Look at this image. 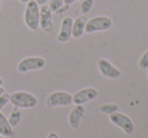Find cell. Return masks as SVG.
<instances>
[{
    "label": "cell",
    "instance_id": "1",
    "mask_svg": "<svg viewBox=\"0 0 148 138\" xmlns=\"http://www.w3.org/2000/svg\"><path fill=\"white\" fill-rule=\"evenodd\" d=\"M39 16L40 7L35 0H29L26 3L24 10V23L30 30H37L39 28Z\"/></svg>",
    "mask_w": 148,
    "mask_h": 138
},
{
    "label": "cell",
    "instance_id": "2",
    "mask_svg": "<svg viewBox=\"0 0 148 138\" xmlns=\"http://www.w3.org/2000/svg\"><path fill=\"white\" fill-rule=\"evenodd\" d=\"M9 102L14 107L20 109H30L36 106L37 99L34 95L28 92H14L10 95Z\"/></svg>",
    "mask_w": 148,
    "mask_h": 138
},
{
    "label": "cell",
    "instance_id": "3",
    "mask_svg": "<svg viewBox=\"0 0 148 138\" xmlns=\"http://www.w3.org/2000/svg\"><path fill=\"white\" fill-rule=\"evenodd\" d=\"M112 26V20L107 16H97L87 21L85 32L94 33L97 31H105Z\"/></svg>",
    "mask_w": 148,
    "mask_h": 138
},
{
    "label": "cell",
    "instance_id": "4",
    "mask_svg": "<svg viewBox=\"0 0 148 138\" xmlns=\"http://www.w3.org/2000/svg\"><path fill=\"white\" fill-rule=\"evenodd\" d=\"M109 119L115 126L121 128L126 134L130 135L134 131V124H133L132 120L127 115L123 114V113L120 112L112 113V114H110Z\"/></svg>",
    "mask_w": 148,
    "mask_h": 138
},
{
    "label": "cell",
    "instance_id": "5",
    "mask_svg": "<svg viewBox=\"0 0 148 138\" xmlns=\"http://www.w3.org/2000/svg\"><path fill=\"white\" fill-rule=\"evenodd\" d=\"M71 104H73V96L66 92H53L47 99V105L49 108L62 107Z\"/></svg>",
    "mask_w": 148,
    "mask_h": 138
},
{
    "label": "cell",
    "instance_id": "6",
    "mask_svg": "<svg viewBox=\"0 0 148 138\" xmlns=\"http://www.w3.org/2000/svg\"><path fill=\"white\" fill-rule=\"evenodd\" d=\"M45 58L39 56H29L25 58L19 62L17 65V71L19 73H27L30 71H37L45 68Z\"/></svg>",
    "mask_w": 148,
    "mask_h": 138
},
{
    "label": "cell",
    "instance_id": "7",
    "mask_svg": "<svg viewBox=\"0 0 148 138\" xmlns=\"http://www.w3.org/2000/svg\"><path fill=\"white\" fill-rule=\"evenodd\" d=\"M98 69L100 73L103 75L105 78L110 79V80H115L120 77L121 72L116 67H114L111 62L106 58H100L98 60Z\"/></svg>",
    "mask_w": 148,
    "mask_h": 138
},
{
    "label": "cell",
    "instance_id": "8",
    "mask_svg": "<svg viewBox=\"0 0 148 138\" xmlns=\"http://www.w3.org/2000/svg\"><path fill=\"white\" fill-rule=\"evenodd\" d=\"M98 96V91L94 88H86L80 90L73 96V103L75 105H84L90 101H93Z\"/></svg>",
    "mask_w": 148,
    "mask_h": 138
},
{
    "label": "cell",
    "instance_id": "9",
    "mask_svg": "<svg viewBox=\"0 0 148 138\" xmlns=\"http://www.w3.org/2000/svg\"><path fill=\"white\" fill-rule=\"evenodd\" d=\"M39 27H41L45 32H51L53 30V11L47 5H42L40 8L39 16Z\"/></svg>",
    "mask_w": 148,
    "mask_h": 138
},
{
    "label": "cell",
    "instance_id": "10",
    "mask_svg": "<svg viewBox=\"0 0 148 138\" xmlns=\"http://www.w3.org/2000/svg\"><path fill=\"white\" fill-rule=\"evenodd\" d=\"M73 20L72 17H64L60 24V32L58 34V41L60 43H66L70 41L72 36V30H73Z\"/></svg>",
    "mask_w": 148,
    "mask_h": 138
},
{
    "label": "cell",
    "instance_id": "11",
    "mask_svg": "<svg viewBox=\"0 0 148 138\" xmlns=\"http://www.w3.org/2000/svg\"><path fill=\"white\" fill-rule=\"evenodd\" d=\"M85 114V108L83 105H76L73 110L71 111L70 116H69V124L71 128L77 129L80 126V123L82 121Z\"/></svg>",
    "mask_w": 148,
    "mask_h": 138
},
{
    "label": "cell",
    "instance_id": "12",
    "mask_svg": "<svg viewBox=\"0 0 148 138\" xmlns=\"http://www.w3.org/2000/svg\"><path fill=\"white\" fill-rule=\"evenodd\" d=\"M88 21L86 16H79L74 22H73V30L72 36L75 38H80L85 32V26Z\"/></svg>",
    "mask_w": 148,
    "mask_h": 138
},
{
    "label": "cell",
    "instance_id": "13",
    "mask_svg": "<svg viewBox=\"0 0 148 138\" xmlns=\"http://www.w3.org/2000/svg\"><path fill=\"white\" fill-rule=\"evenodd\" d=\"M0 135L5 137H11L13 135V127L9 124L8 119L0 111Z\"/></svg>",
    "mask_w": 148,
    "mask_h": 138
},
{
    "label": "cell",
    "instance_id": "14",
    "mask_svg": "<svg viewBox=\"0 0 148 138\" xmlns=\"http://www.w3.org/2000/svg\"><path fill=\"white\" fill-rule=\"evenodd\" d=\"M20 120H21V112H20L19 108L14 107L13 110L11 111L9 115V118H8V122L11 125L12 127L17 126L20 123Z\"/></svg>",
    "mask_w": 148,
    "mask_h": 138
},
{
    "label": "cell",
    "instance_id": "15",
    "mask_svg": "<svg viewBox=\"0 0 148 138\" xmlns=\"http://www.w3.org/2000/svg\"><path fill=\"white\" fill-rule=\"evenodd\" d=\"M118 106L115 105V104H104L100 107V112L101 113H104V114H112L114 112H117L118 111Z\"/></svg>",
    "mask_w": 148,
    "mask_h": 138
},
{
    "label": "cell",
    "instance_id": "16",
    "mask_svg": "<svg viewBox=\"0 0 148 138\" xmlns=\"http://www.w3.org/2000/svg\"><path fill=\"white\" fill-rule=\"evenodd\" d=\"M94 6V0H84L81 5V10H82V13L86 14L88 12L91 11V9Z\"/></svg>",
    "mask_w": 148,
    "mask_h": 138
},
{
    "label": "cell",
    "instance_id": "17",
    "mask_svg": "<svg viewBox=\"0 0 148 138\" xmlns=\"http://www.w3.org/2000/svg\"><path fill=\"white\" fill-rule=\"evenodd\" d=\"M64 4V0H51L49 7L53 12H57Z\"/></svg>",
    "mask_w": 148,
    "mask_h": 138
},
{
    "label": "cell",
    "instance_id": "18",
    "mask_svg": "<svg viewBox=\"0 0 148 138\" xmlns=\"http://www.w3.org/2000/svg\"><path fill=\"white\" fill-rule=\"evenodd\" d=\"M138 67L141 70H147L148 69V51L143 54V56L140 58L138 62Z\"/></svg>",
    "mask_w": 148,
    "mask_h": 138
},
{
    "label": "cell",
    "instance_id": "19",
    "mask_svg": "<svg viewBox=\"0 0 148 138\" xmlns=\"http://www.w3.org/2000/svg\"><path fill=\"white\" fill-rule=\"evenodd\" d=\"M9 99H10V95L9 94H6L5 92L2 95H0V111L9 103Z\"/></svg>",
    "mask_w": 148,
    "mask_h": 138
},
{
    "label": "cell",
    "instance_id": "20",
    "mask_svg": "<svg viewBox=\"0 0 148 138\" xmlns=\"http://www.w3.org/2000/svg\"><path fill=\"white\" fill-rule=\"evenodd\" d=\"M68 8H69V5H66V4H64V6L62 5L57 12H58V13H62V12H64L66 10H68Z\"/></svg>",
    "mask_w": 148,
    "mask_h": 138
},
{
    "label": "cell",
    "instance_id": "21",
    "mask_svg": "<svg viewBox=\"0 0 148 138\" xmlns=\"http://www.w3.org/2000/svg\"><path fill=\"white\" fill-rule=\"evenodd\" d=\"M47 138H60V136L56 132H51L49 135H47Z\"/></svg>",
    "mask_w": 148,
    "mask_h": 138
},
{
    "label": "cell",
    "instance_id": "22",
    "mask_svg": "<svg viewBox=\"0 0 148 138\" xmlns=\"http://www.w3.org/2000/svg\"><path fill=\"white\" fill-rule=\"evenodd\" d=\"M79 1V0H64V3L66 4V5H71V4L75 3V2Z\"/></svg>",
    "mask_w": 148,
    "mask_h": 138
},
{
    "label": "cell",
    "instance_id": "23",
    "mask_svg": "<svg viewBox=\"0 0 148 138\" xmlns=\"http://www.w3.org/2000/svg\"><path fill=\"white\" fill-rule=\"evenodd\" d=\"M35 1H36V3L38 4L39 6H40V5H45V4L47 3V0H35Z\"/></svg>",
    "mask_w": 148,
    "mask_h": 138
},
{
    "label": "cell",
    "instance_id": "24",
    "mask_svg": "<svg viewBox=\"0 0 148 138\" xmlns=\"http://www.w3.org/2000/svg\"><path fill=\"white\" fill-rule=\"evenodd\" d=\"M4 92H5V91H4V89L2 88V86H0V95H2Z\"/></svg>",
    "mask_w": 148,
    "mask_h": 138
},
{
    "label": "cell",
    "instance_id": "25",
    "mask_svg": "<svg viewBox=\"0 0 148 138\" xmlns=\"http://www.w3.org/2000/svg\"><path fill=\"white\" fill-rule=\"evenodd\" d=\"M20 2H21V3H27L28 1H29V0H19Z\"/></svg>",
    "mask_w": 148,
    "mask_h": 138
},
{
    "label": "cell",
    "instance_id": "26",
    "mask_svg": "<svg viewBox=\"0 0 148 138\" xmlns=\"http://www.w3.org/2000/svg\"><path fill=\"white\" fill-rule=\"evenodd\" d=\"M2 84H3V81H2V79L0 78V86H2Z\"/></svg>",
    "mask_w": 148,
    "mask_h": 138
},
{
    "label": "cell",
    "instance_id": "27",
    "mask_svg": "<svg viewBox=\"0 0 148 138\" xmlns=\"http://www.w3.org/2000/svg\"><path fill=\"white\" fill-rule=\"evenodd\" d=\"M1 6H2V3H1V0H0V9H1Z\"/></svg>",
    "mask_w": 148,
    "mask_h": 138
},
{
    "label": "cell",
    "instance_id": "28",
    "mask_svg": "<svg viewBox=\"0 0 148 138\" xmlns=\"http://www.w3.org/2000/svg\"><path fill=\"white\" fill-rule=\"evenodd\" d=\"M0 138H4L3 136H2V135H0Z\"/></svg>",
    "mask_w": 148,
    "mask_h": 138
},
{
    "label": "cell",
    "instance_id": "29",
    "mask_svg": "<svg viewBox=\"0 0 148 138\" xmlns=\"http://www.w3.org/2000/svg\"><path fill=\"white\" fill-rule=\"evenodd\" d=\"M147 77H148V72H147Z\"/></svg>",
    "mask_w": 148,
    "mask_h": 138
}]
</instances>
